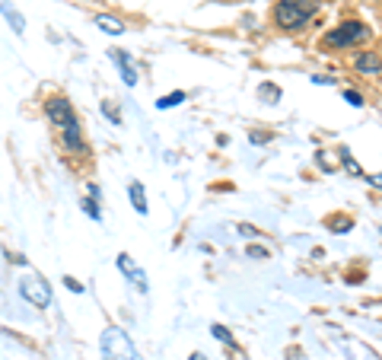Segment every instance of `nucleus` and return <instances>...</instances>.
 Returning <instances> with one entry per match:
<instances>
[{
	"mask_svg": "<svg viewBox=\"0 0 382 360\" xmlns=\"http://www.w3.org/2000/svg\"><path fill=\"white\" fill-rule=\"evenodd\" d=\"M316 13H318V0H277L274 23H277L284 33H299Z\"/></svg>",
	"mask_w": 382,
	"mask_h": 360,
	"instance_id": "nucleus-1",
	"label": "nucleus"
},
{
	"mask_svg": "<svg viewBox=\"0 0 382 360\" xmlns=\"http://www.w3.org/2000/svg\"><path fill=\"white\" fill-rule=\"evenodd\" d=\"M99 347H102V360H140L134 341L127 338V332L118 325H108L105 332H102Z\"/></svg>",
	"mask_w": 382,
	"mask_h": 360,
	"instance_id": "nucleus-2",
	"label": "nucleus"
},
{
	"mask_svg": "<svg viewBox=\"0 0 382 360\" xmlns=\"http://www.w3.org/2000/svg\"><path fill=\"white\" fill-rule=\"evenodd\" d=\"M19 296H23L29 306H38V309L51 306V287L38 271H29L25 277H19Z\"/></svg>",
	"mask_w": 382,
	"mask_h": 360,
	"instance_id": "nucleus-3",
	"label": "nucleus"
},
{
	"mask_svg": "<svg viewBox=\"0 0 382 360\" xmlns=\"http://www.w3.org/2000/svg\"><path fill=\"white\" fill-rule=\"evenodd\" d=\"M369 39V29L363 26L360 20H347L341 23L337 29H331L328 35H325V45L331 48H350V45H360V42Z\"/></svg>",
	"mask_w": 382,
	"mask_h": 360,
	"instance_id": "nucleus-4",
	"label": "nucleus"
},
{
	"mask_svg": "<svg viewBox=\"0 0 382 360\" xmlns=\"http://www.w3.org/2000/svg\"><path fill=\"white\" fill-rule=\"evenodd\" d=\"M45 115H48V122L57 124V128H64V124L76 122V112H74V105H70L67 96H51V99H45Z\"/></svg>",
	"mask_w": 382,
	"mask_h": 360,
	"instance_id": "nucleus-5",
	"label": "nucleus"
},
{
	"mask_svg": "<svg viewBox=\"0 0 382 360\" xmlns=\"http://www.w3.org/2000/svg\"><path fill=\"white\" fill-rule=\"evenodd\" d=\"M108 58H112V64L121 71V80H125L127 86L137 83V67H134V61H131V52H125V48H112Z\"/></svg>",
	"mask_w": 382,
	"mask_h": 360,
	"instance_id": "nucleus-6",
	"label": "nucleus"
},
{
	"mask_svg": "<svg viewBox=\"0 0 382 360\" xmlns=\"http://www.w3.org/2000/svg\"><path fill=\"white\" fill-rule=\"evenodd\" d=\"M61 137H64V150H70V153H76V156L86 153V141H83L80 122L64 124V128H61Z\"/></svg>",
	"mask_w": 382,
	"mask_h": 360,
	"instance_id": "nucleus-7",
	"label": "nucleus"
},
{
	"mask_svg": "<svg viewBox=\"0 0 382 360\" xmlns=\"http://www.w3.org/2000/svg\"><path fill=\"white\" fill-rule=\"evenodd\" d=\"M118 268H121V274H127L134 281V287L140 290V294H146V290H150V284H146V274H144V268H137V265H134V258L127 255V252H121L118 255Z\"/></svg>",
	"mask_w": 382,
	"mask_h": 360,
	"instance_id": "nucleus-8",
	"label": "nucleus"
},
{
	"mask_svg": "<svg viewBox=\"0 0 382 360\" xmlns=\"http://www.w3.org/2000/svg\"><path fill=\"white\" fill-rule=\"evenodd\" d=\"M354 67L360 74H366V77H376V74L382 71V58H379V54H373V52H360L354 58Z\"/></svg>",
	"mask_w": 382,
	"mask_h": 360,
	"instance_id": "nucleus-9",
	"label": "nucleus"
},
{
	"mask_svg": "<svg viewBox=\"0 0 382 360\" xmlns=\"http://www.w3.org/2000/svg\"><path fill=\"white\" fill-rule=\"evenodd\" d=\"M0 13H4V20L10 23L13 33H16V35H25V20H23V13H19V10H13L6 0H0Z\"/></svg>",
	"mask_w": 382,
	"mask_h": 360,
	"instance_id": "nucleus-10",
	"label": "nucleus"
},
{
	"mask_svg": "<svg viewBox=\"0 0 382 360\" xmlns=\"http://www.w3.org/2000/svg\"><path fill=\"white\" fill-rule=\"evenodd\" d=\"M127 194H131L134 211H137L140 217H146V211H150V207H146V192H144V185H140V182H131V185H127Z\"/></svg>",
	"mask_w": 382,
	"mask_h": 360,
	"instance_id": "nucleus-11",
	"label": "nucleus"
},
{
	"mask_svg": "<svg viewBox=\"0 0 382 360\" xmlns=\"http://www.w3.org/2000/svg\"><path fill=\"white\" fill-rule=\"evenodd\" d=\"M93 23L102 29V33H108V35H121V33H125V23H121L118 16H105V13H99Z\"/></svg>",
	"mask_w": 382,
	"mask_h": 360,
	"instance_id": "nucleus-12",
	"label": "nucleus"
},
{
	"mask_svg": "<svg viewBox=\"0 0 382 360\" xmlns=\"http://www.w3.org/2000/svg\"><path fill=\"white\" fill-rule=\"evenodd\" d=\"M178 103H185V93H182V90L169 93V96H159V99H156V109H163V112H166V109H175Z\"/></svg>",
	"mask_w": 382,
	"mask_h": 360,
	"instance_id": "nucleus-13",
	"label": "nucleus"
},
{
	"mask_svg": "<svg viewBox=\"0 0 382 360\" xmlns=\"http://www.w3.org/2000/svg\"><path fill=\"white\" fill-rule=\"evenodd\" d=\"M210 332H214V338H220L226 347H236V338H233V335H229V328H226V325H214V328H210Z\"/></svg>",
	"mask_w": 382,
	"mask_h": 360,
	"instance_id": "nucleus-14",
	"label": "nucleus"
},
{
	"mask_svg": "<svg viewBox=\"0 0 382 360\" xmlns=\"http://www.w3.org/2000/svg\"><path fill=\"white\" fill-rule=\"evenodd\" d=\"M102 115H105L108 122L121 124V112H118V105H115V103H108V99H105V103H102Z\"/></svg>",
	"mask_w": 382,
	"mask_h": 360,
	"instance_id": "nucleus-15",
	"label": "nucleus"
},
{
	"mask_svg": "<svg viewBox=\"0 0 382 360\" xmlns=\"http://www.w3.org/2000/svg\"><path fill=\"white\" fill-rule=\"evenodd\" d=\"M83 214H89L93 220H102V211H99V204H96V198H86V201H83Z\"/></svg>",
	"mask_w": 382,
	"mask_h": 360,
	"instance_id": "nucleus-16",
	"label": "nucleus"
},
{
	"mask_svg": "<svg viewBox=\"0 0 382 360\" xmlns=\"http://www.w3.org/2000/svg\"><path fill=\"white\" fill-rule=\"evenodd\" d=\"M344 99H347L350 105H363V96L357 90H344Z\"/></svg>",
	"mask_w": 382,
	"mask_h": 360,
	"instance_id": "nucleus-17",
	"label": "nucleus"
},
{
	"mask_svg": "<svg viewBox=\"0 0 382 360\" xmlns=\"http://www.w3.org/2000/svg\"><path fill=\"white\" fill-rule=\"evenodd\" d=\"M64 284H67V290H74V294H83V284L76 281V277H64Z\"/></svg>",
	"mask_w": 382,
	"mask_h": 360,
	"instance_id": "nucleus-18",
	"label": "nucleus"
},
{
	"mask_svg": "<svg viewBox=\"0 0 382 360\" xmlns=\"http://www.w3.org/2000/svg\"><path fill=\"white\" fill-rule=\"evenodd\" d=\"M258 93H261V96H265V99H267V96H271V99H277V96H280V90H277V86H261Z\"/></svg>",
	"mask_w": 382,
	"mask_h": 360,
	"instance_id": "nucleus-19",
	"label": "nucleus"
},
{
	"mask_svg": "<svg viewBox=\"0 0 382 360\" xmlns=\"http://www.w3.org/2000/svg\"><path fill=\"white\" fill-rule=\"evenodd\" d=\"M248 255L252 258H267V249H261V245H248Z\"/></svg>",
	"mask_w": 382,
	"mask_h": 360,
	"instance_id": "nucleus-20",
	"label": "nucleus"
},
{
	"mask_svg": "<svg viewBox=\"0 0 382 360\" xmlns=\"http://www.w3.org/2000/svg\"><path fill=\"white\" fill-rule=\"evenodd\" d=\"M239 233H242V236H258V230H255V226H248V223H239Z\"/></svg>",
	"mask_w": 382,
	"mask_h": 360,
	"instance_id": "nucleus-21",
	"label": "nucleus"
},
{
	"mask_svg": "<svg viewBox=\"0 0 382 360\" xmlns=\"http://www.w3.org/2000/svg\"><path fill=\"white\" fill-rule=\"evenodd\" d=\"M369 182H373L376 188H382V175H373V179H369Z\"/></svg>",
	"mask_w": 382,
	"mask_h": 360,
	"instance_id": "nucleus-22",
	"label": "nucleus"
},
{
	"mask_svg": "<svg viewBox=\"0 0 382 360\" xmlns=\"http://www.w3.org/2000/svg\"><path fill=\"white\" fill-rule=\"evenodd\" d=\"M191 360H207V357H204L201 351H195V354H191Z\"/></svg>",
	"mask_w": 382,
	"mask_h": 360,
	"instance_id": "nucleus-23",
	"label": "nucleus"
}]
</instances>
